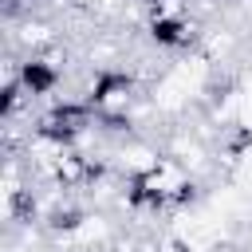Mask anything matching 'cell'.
I'll list each match as a JSON object with an SVG mask.
<instances>
[{
    "instance_id": "obj_6",
    "label": "cell",
    "mask_w": 252,
    "mask_h": 252,
    "mask_svg": "<svg viewBox=\"0 0 252 252\" xmlns=\"http://www.w3.org/2000/svg\"><path fill=\"white\" fill-rule=\"evenodd\" d=\"M47 224H51L55 232H75V228L83 224V209H75V205H67V209H55Z\"/></svg>"
},
{
    "instance_id": "obj_2",
    "label": "cell",
    "mask_w": 252,
    "mask_h": 252,
    "mask_svg": "<svg viewBox=\"0 0 252 252\" xmlns=\"http://www.w3.org/2000/svg\"><path fill=\"white\" fill-rule=\"evenodd\" d=\"M173 201V193L161 185V173L158 169H138L130 181H126V205L130 209H165Z\"/></svg>"
},
{
    "instance_id": "obj_1",
    "label": "cell",
    "mask_w": 252,
    "mask_h": 252,
    "mask_svg": "<svg viewBox=\"0 0 252 252\" xmlns=\"http://www.w3.org/2000/svg\"><path fill=\"white\" fill-rule=\"evenodd\" d=\"M94 118H98V110L83 98V102H71V98H63V102H55L47 114H43V122H39V138L43 142H51V146H59V150H67V146H75L79 138H83V130L87 126H94Z\"/></svg>"
},
{
    "instance_id": "obj_8",
    "label": "cell",
    "mask_w": 252,
    "mask_h": 252,
    "mask_svg": "<svg viewBox=\"0 0 252 252\" xmlns=\"http://www.w3.org/2000/svg\"><path fill=\"white\" fill-rule=\"evenodd\" d=\"M173 201H177V205H189V201H197V185H193V181H181V185L173 189Z\"/></svg>"
},
{
    "instance_id": "obj_9",
    "label": "cell",
    "mask_w": 252,
    "mask_h": 252,
    "mask_svg": "<svg viewBox=\"0 0 252 252\" xmlns=\"http://www.w3.org/2000/svg\"><path fill=\"white\" fill-rule=\"evenodd\" d=\"M12 4H35V0H12Z\"/></svg>"
},
{
    "instance_id": "obj_4",
    "label": "cell",
    "mask_w": 252,
    "mask_h": 252,
    "mask_svg": "<svg viewBox=\"0 0 252 252\" xmlns=\"http://www.w3.org/2000/svg\"><path fill=\"white\" fill-rule=\"evenodd\" d=\"M130 87H134V79H130L126 71H110V67H106V71L94 75V83H91V91H87V102H91L94 110H106V106H110L114 98H122Z\"/></svg>"
},
{
    "instance_id": "obj_7",
    "label": "cell",
    "mask_w": 252,
    "mask_h": 252,
    "mask_svg": "<svg viewBox=\"0 0 252 252\" xmlns=\"http://www.w3.org/2000/svg\"><path fill=\"white\" fill-rule=\"evenodd\" d=\"M20 91H24V87H20V79H8V83H4V114H12V110H16Z\"/></svg>"
},
{
    "instance_id": "obj_3",
    "label": "cell",
    "mask_w": 252,
    "mask_h": 252,
    "mask_svg": "<svg viewBox=\"0 0 252 252\" xmlns=\"http://www.w3.org/2000/svg\"><path fill=\"white\" fill-rule=\"evenodd\" d=\"M16 79H20V87H24V94H32V98H39V94H51L55 87H59V67L51 63V59H24L20 63V71H16Z\"/></svg>"
},
{
    "instance_id": "obj_5",
    "label": "cell",
    "mask_w": 252,
    "mask_h": 252,
    "mask_svg": "<svg viewBox=\"0 0 252 252\" xmlns=\"http://www.w3.org/2000/svg\"><path fill=\"white\" fill-rule=\"evenodd\" d=\"M150 39L158 47H185L189 43V24L181 16H173V12H158L150 20Z\"/></svg>"
}]
</instances>
